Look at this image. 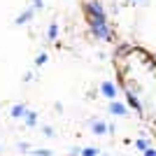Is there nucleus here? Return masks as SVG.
Listing matches in <instances>:
<instances>
[{
  "label": "nucleus",
  "instance_id": "nucleus-8",
  "mask_svg": "<svg viewBox=\"0 0 156 156\" xmlns=\"http://www.w3.org/2000/svg\"><path fill=\"white\" fill-rule=\"evenodd\" d=\"M137 149H142V151H147V149H149V142H147V140H137Z\"/></svg>",
  "mask_w": 156,
  "mask_h": 156
},
{
  "label": "nucleus",
  "instance_id": "nucleus-3",
  "mask_svg": "<svg viewBox=\"0 0 156 156\" xmlns=\"http://www.w3.org/2000/svg\"><path fill=\"white\" fill-rule=\"evenodd\" d=\"M91 130L96 135H105V133H110V126L103 124V121H98V119H91Z\"/></svg>",
  "mask_w": 156,
  "mask_h": 156
},
{
  "label": "nucleus",
  "instance_id": "nucleus-1",
  "mask_svg": "<svg viewBox=\"0 0 156 156\" xmlns=\"http://www.w3.org/2000/svg\"><path fill=\"white\" fill-rule=\"evenodd\" d=\"M89 19V28L93 30V35H98L100 40H110L112 33L110 28H107V21H105V16H86Z\"/></svg>",
  "mask_w": 156,
  "mask_h": 156
},
{
  "label": "nucleus",
  "instance_id": "nucleus-12",
  "mask_svg": "<svg viewBox=\"0 0 156 156\" xmlns=\"http://www.w3.org/2000/svg\"><path fill=\"white\" fill-rule=\"evenodd\" d=\"M144 156H156V149H147V151H144Z\"/></svg>",
  "mask_w": 156,
  "mask_h": 156
},
{
  "label": "nucleus",
  "instance_id": "nucleus-9",
  "mask_svg": "<svg viewBox=\"0 0 156 156\" xmlns=\"http://www.w3.org/2000/svg\"><path fill=\"white\" fill-rule=\"evenodd\" d=\"M21 114H26L21 105H16V107H12V117H21Z\"/></svg>",
  "mask_w": 156,
  "mask_h": 156
},
{
  "label": "nucleus",
  "instance_id": "nucleus-2",
  "mask_svg": "<svg viewBox=\"0 0 156 156\" xmlns=\"http://www.w3.org/2000/svg\"><path fill=\"white\" fill-rule=\"evenodd\" d=\"M107 112H110V114H114V117H126V114H128L126 105L119 103V100H112V103L107 105Z\"/></svg>",
  "mask_w": 156,
  "mask_h": 156
},
{
  "label": "nucleus",
  "instance_id": "nucleus-10",
  "mask_svg": "<svg viewBox=\"0 0 156 156\" xmlns=\"http://www.w3.org/2000/svg\"><path fill=\"white\" fill-rule=\"evenodd\" d=\"M56 33H58V28H56V23H51L49 30H47V35H49V37H56Z\"/></svg>",
  "mask_w": 156,
  "mask_h": 156
},
{
  "label": "nucleus",
  "instance_id": "nucleus-6",
  "mask_svg": "<svg viewBox=\"0 0 156 156\" xmlns=\"http://www.w3.org/2000/svg\"><path fill=\"white\" fill-rule=\"evenodd\" d=\"M23 117H26V124L28 126H35V121H37V114H35V112H26Z\"/></svg>",
  "mask_w": 156,
  "mask_h": 156
},
{
  "label": "nucleus",
  "instance_id": "nucleus-11",
  "mask_svg": "<svg viewBox=\"0 0 156 156\" xmlns=\"http://www.w3.org/2000/svg\"><path fill=\"white\" fill-rule=\"evenodd\" d=\"M35 154H37V156H51V151H47V149H37Z\"/></svg>",
  "mask_w": 156,
  "mask_h": 156
},
{
  "label": "nucleus",
  "instance_id": "nucleus-7",
  "mask_svg": "<svg viewBox=\"0 0 156 156\" xmlns=\"http://www.w3.org/2000/svg\"><path fill=\"white\" fill-rule=\"evenodd\" d=\"M82 156H98V149L96 147H86V149H82Z\"/></svg>",
  "mask_w": 156,
  "mask_h": 156
},
{
  "label": "nucleus",
  "instance_id": "nucleus-4",
  "mask_svg": "<svg viewBox=\"0 0 156 156\" xmlns=\"http://www.w3.org/2000/svg\"><path fill=\"white\" fill-rule=\"evenodd\" d=\"M100 91H103L107 98H112V100H114V96H117V89H114V84H112V82H103Z\"/></svg>",
  "mask_w": 156,
  "mask_h": 156
},
{
  "label": "nucleus",
  "instance_id": "nucleus-5",
  "mask_svg": "<svg viewBox=\"0 0 156 156\" xmlns=\"http://www.w3.org/2000/svg\"><path fill=\"white\" fill-rule=\"evenodd\" d=\"M126 96H128V103H130V105H133V107H135V110H142V105H140V100H137V98H135V96H133V93H130V91H128V93H126Z\"/></svg>",
  "mask_w": 156,
  "mask_h": 156
}]
</instances>
